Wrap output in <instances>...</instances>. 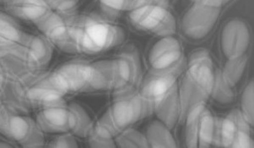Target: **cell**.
Here are the masks:
<instances>
[{
  "mask_svg": "<svg viewBox=\"0 0 254 148\" xmlns=\"http://www.w3.org/2000/svg\"><path fill=\"white\" fill-rule=\"evenodd\" d=\"M121 27L95 15H69L66 34L60 49L72 53L95 54L122 44Z\"/></svg>",
  "mask_w": 254,
  "mask_h": 148,
  "instance_id": "cell-1",
  "label": "cell"
},
{
  "mask_svg": "<svg viewBox=\"0 0 254 148\" xmlns=\"http://www.w3.org/2000/svg\"><path fill=\"white\" fill-rule=\"evenodd\" d=\"M213 61L205 51L195 52L188 63V70L182 80L179 99L181 115L185 116L196 105L204 103L210 96L214 86Z\"/></svg>",
  "mask_w": 254,
  "mask_h": 148,
  "instance_id": "cell-2",
  "label": "cell"
},
{
  "mask_svg": "<svg viewBox=\"0 0 254 148\" xmlns=\"http://www.w3.org/2000/svg\"><path fill=\"white\" fill-rule=\"evenodd\" d=\"M130 19L139 29L156 35L167 37L176 32L169 0H138L130 10Z\"/></svg>",
  "mask_w": 254,
  "mask_h": 148,
  "instance_id": "cell-3",
  "label": "cell"
},
{
  "mask_svg": "<svg viewBox=\"0 0 254 148\" xmlns=\"http://www.w3.org/2000/svg\"><path fill=\"white\" fill-rule=\"evenodd\" d=\"M0 133L25 148H39L44 143V132L35 120L5 106L0 108Z\"/></svg>",
  "mask_w": 254,
  "mask_h": 148,
  "instance_id": "cell-4",
  "label": "cell"
},
{
  "mask_svg": "<svg viewBox=\"0 0 254 148\" xmlns=\"http://www.w3.org/2000/svg\"><path fill=\"white\" fill-rule=\"evenodd\" d=\"M26 99L32 107H43L44 105L59 101L66 94L55 76V72L38 70L21 81Z\"/></svg>",
  "mask_w": 254,
  "mask_h": 148,
  "instance_id": "cell-5",
  "label": "cell"
},
{
  "mask_svg": "<svg viewBox=\"0 0 254 148\" xmlns=\"http://www.w3.org/2000/svg\"><path fill=\"white\" fill-rule=\"evenodd\" d=\"M107 113L119 132L150 114L141 94L127 91L116 93V99Z\"/></svg>",
  "mask_w": 254,
  "mask_h": 148,
  "instance_id": "cell-6",
  "label": "cell"
},
{
  "mask_svg": "<svg viewBox=\"0 0 254 148\" xmlns=\"http://www.w3.org/2000/svg\"><path fill=\"white\" fill-rule=\"evenodd\" d=\"M249 124L242 112H231L215 124L214 143L220 148H253Z\"/></svg>",
  "mask_w": 254,
  "mask_h": 148,
  "instance_id": "cell-7",
  "label": "cell"
},
{
  "mask_svg": "<svg viewBox=\"0 0 254 148\" xmlns=\"http://www.w3.org/2000/svg\"><path fill=\"white\" fill-rule=\"evenodd\" d=\"M215 121L204 103L192 107L187 113L186 143L188 148H209L214 143Z\"/></svg>",
  "mask_w": 254,
  "mask_h": 148,
  "instance_id": "cell-8",
  "label": "cell"
},
{
  "mask_svg": "<svg viewBox=\"0 0 254 148\" xmlns=\"http://www.w3.org/2000/svg\"><path fill=\"white\" fill-rule=\"evenodd\" d=\"M220 16V8L195 3L182 20V31L192 40L206 38L213 30Z\"/></svg>",
  "mask_w": 254,
  "mask_h": 148,
  "instance_id": "cell-9",
  "label": "cell"
},
{
  "mask_svg": "<svg viewBox=\"0 0 254 148\" xmlns=\"http://www.w3.org/2000/svg\"><path fill=\"white\" fill-rule=\"evenodd\" d=\"M38 70L20 44L0 49V72L2 75L22 81Z\"/></svg>",
  "mask_w": 254,
  "mask_h": 148,
  "instance_id": "cell-10",
  "label": "cell"
},
{
  "mask_svg": "<svg viewBox=\"0 0 254 148\" xmlns=\"http://www.w3.org/2000/svg\"><path fill=\"white\" fill-rule=\"evenodd\" d=\"M114 60L116 79L114 90L116 93L131 90L141 76V62L138 52L130 47Z\"/></svg>",
  "mask_w": 254,
  "mask_h": 148,
  "instance_id": "cell-11",
  "label": "cell"
},
{
  "mask_svg": "<svg viewBox=\"0 0 254 148\" xmlns=\"http://www.w3.org/2000/svg\"><path fill=\"white\" fill-rule=\"evenodd\" d=\"M176 68L170 70H156L147 77L141 92V96L153 113V107L167 95L176 85Z\"/></svg>",
  "mask_w": 254,
  "mask_h": 148,
  "instance_id": "cell-12",
  "label": "cell"
},
{
  "mask_svg": "<svg viewBox=\"0 0 254 148\" xmlns=\"http://www.w3.org/2000/svg\"><path fill=\"white\" fill-rule=\"evenodd\" d=\"M250 44V32L244 21L231 20L223 28L221 47L225 57L237 58L244 55Z\"/></svg>",
  "mask_w": 254,
  "mask_h": 148,
  "instance_id": "cell-13",
  "label": "cell"
},
{
  "mask_svg": "<svg viewBox=\"0 0 254 148\" xmlns=\"http://www.w3.org/2000/svg\"><path fill=\"white\" fill-rule=\"evenodd\" d=\"M36 122L44 133H65L69 131L68 105L63 99L41 107Z\"/></svg>",
  "mask_w": 254,
  "mask_h": 148,
  "instance_id": "cell-14",
  "label": "cell"
},
{
  "mask_svg": "<svg viewBox=\"0 0 254 148\" xmlns=\"http://www.w3.org/2000/svg\"><path fill=\"white\" fill-rule=\"evenodd\" d=\"M55 76L66 93L87 90L90 64L83 60H72L59 67Z\"/></svg>",
  "mask_w": 254,
  "mask_h": 148,
  "instance_id": "cell-15",
  "label": "cell"
},
{
  "mask_svg": "<svg viewBox=\"0 0 254 148\" xmlns=\"http://www.w3.org/2000/svg\"><path fill=\"white\" fill-rule=\"evenodd\" d=\"M182 55L179 42L167 36L153 45L149 53V62L155 70H170L177 67Z\"/></svg>",
  "mask_w": 254,
  "mask_h": 148,
  "instance_id": "cell-16",
  "label": "cell"
},
{
  "mask_svg": "<svg viewBox=\"0 0 254 148\" xmlns=\"http://www.w3.org/2000/svg\"><path fill=\"white\" fill-rule=\"evenodd\" d=\"M0 99L3 106L17 113H28L32 108L26 99L21 81L2 74L0 76Z\"/></svg>",
  "mask_w": 254,
  "mask_h": 148,
  "instance_id": "cell-17",
  "label": "cell"
},
{
  "mask_svg": "<svg viewBox=\"0 0 254 148\" xmlns=\"http://www.w3.org/2000/svg\"><path fill=\"white\" fill-rule=\"evenodd\" d=\"M19 44L23 47L37 70L46 69L52 58L54 44L43 35L24 32Z\"/></svg>",
  "mask_w": 254,
  "mask_h": 148,
  "instance_id": "cell-18",
  "label": "cell"
},
{
  "mask_svg": "<svg viewBox=\"0 0 254 148\" xmlns=\"http://www.w3.org/2000/svg\"><path fill=\"white\" fill-rule=\"evenodd\" d=\"M5 7L13 17L35 25L51 10L45 0H7Z\"/></svg>",
  "mask_w": 254,
  "mask_h": 148,
  "instance_id": "cell-19",
  "label": "cell"
},
{
  "mask_svg": "<svg viewBox=\"0 0 254 148\" xmlns=\"http://www.w3.org/2000/svg\"><path fill=\"white\" fill-rule=\"evenodd\" d=\"M115 60H100L90 64L87 90H114L116 87Z\"/></svg>",
  "mask_w": 254,
  "mask_h": 148,
  "instance_id": "cell-20",
  "label": "cell"
},
{
  "mask_svg": "<svg viewBox=\"0 0 254 148\" xmlns=\"http://www.w3.org/2000/svg\"><path fill=\"white\" fill-rule=\"evenodd\" d=\"M153 112L156 113L159 121L169 129H172L175 126L181 115L179 93L177 87L173 88L153 106Z\"/></svg>",
  "mask_w": 254,
  "mask_h": 148,
  "instance_id": "cell-21",
  "label": "cell"
},
{
  "mask_svg": "<svg viewBox=\"0 0 254 148\" xmlns=\"http://www.w3.org/2000/svg\"><path fill=\"white\" fill-rule=\"evenodd\" d=\"M24 32L12 15L0 12V49L19 44Z\"/></svg>",
  "mask_w": 254,
  "mask_h": 148,
  "instance_id": "cell-22",
  "label": "cell"
},
{
  "mask_svg": "<svg viewBox=\"0 0 254 148\" xmlns=\"http://www.w3.org/2000/svg\"><path fill=\"white\" fill-rule=\"evenodd\" d=\"M69 111V131L75 136L87 137L93 127L92 119L81 105L72 102L68 105Z\"/></svg>",
  "mask_w": 254,
  "mask_h": 148,
  "instance_id": "cell-23",
  "label": "cell"
},
{
  "mask_svg": "<svg viewBox=\"0 0 254 148\" xmlns=\"http://www.w3.org/2000/svg\"><path fill=\"white\" fill-rule=\"evenodd\" d=\"M170 130L161 121H153L147 127L146 135L148 148H176V141Z\"/></svg>",
  "mask_w": 254,
  "mask_h": 148,
  "instance_id": "cell-24",
  "label": "cell"
},
{
  "mask_svg": "<svg viewBox=\"0 0 254 148\" xmlns=\"http://www.w3.org/2000/svg\"><path fill=\"white\" fill-rule=\"evenodd\" d=\"M246 58L244 56L237 58H229L228 61L225 64L224 71L221 76L230 86L233 87L240 82L243 77L246 69Z\"/></svg>",
  "mask_w": 254,
  "mask_h": 148,
  "instance_id": "cell-25",
  "label": "cell"
},
{
  "mask_svg": "<svg viewBox=\"0 0 254 148\" xmlns=\"http://www.w3.org/2000/svg\"><path fill=\"white\" fill-rule=\"evenodd\" d=\"M122 131L116 138L120 148H148L146 137L138 131L132 129Z\"/></svg>",
  "mask_w": 254,
  "mask_h": 148,
  "instance_id": "cell-26",
  "label": "cell"
},
{
  "mask_svg": "<svg viewBox=\"0 0 254 148\" xmlns=\"http://www.w3.org/2000/svg\"><path fill=\"white\" fill-rule=\"evenodd\" d=\"M211 94L213 95L217 102L224 104L230 103L234 98L231 86L225 82L221 75L220 76H215Z\"/></svg>",
  "mask_w": 254,
  "mask_h": 148,
  "instance_id": "cell-27",
  "label": "cell"
},
{
  "mask_svg": "<svg viewBox=\"0 0 254 148\" xmlns=\"http://www.w3.org/2000/svg\"><path fill=\"white\" fill-rule=\"evenodd\" d=\"M138 0H98L102 9L109 15H116L120 12L132 9Z\"/></svg>",
  "mask_w": 254,
  "mask_h": 148,
  "instance_id": "cell-28",
  "label": "cell"
},
{
  "mask_svg": "<svg viewBox=\"0 0 254 148\" xmlns=\"http://www.w3.org/2000/svg\"><path fill=\"white\" fill-rule=\"evenodd\" d=\"M242 113L249 124H254V82L249 83L242 97Z\"/></svg>",
  "mask_w": 254,
  "mask_h": 148,
  "instance_id": "cell-29",
  "label": "cell"
},
{
  "mask_svg": "<svg viewBox=\"0 0 254 148\" xmlns=\"http://www.w3.org/2000/svg\"><path fill=\"white\" fill-rule=\"evenodd\" d=\"M53 11L61 14H74L81 0H45Z\"/></svg>",
  "mask_w": 254,
  "mask_h": 148,
  "instance_id": "cell-30",
  "label": "cell"
},
{
  "mask_svg": "<svg viewBox=\"0 0 254 148\" xmlns=\"http://www.w3.org/2000/svg\"><path fill=\"white\" fill-rule=\"evenodd\" d=\"M49 147L52 148H76L77 144L75 143V140L71 135L64 134L61 136L56 137L50 144Z\"/></svg>",
  "mask_w": 254,
  "mask_h": 148,
  "instance_id": "cell-31",
  "label": "cell"
},
{
  "mask_svg": "<svg viewBox=\"0 0 254 148\" xmlns=\"http://www.w3.org/2000/svg\"><path fill=\"white\" fill-rule=\"evenodd\" d=\"M231 1V0H195L196 3H203V4L213 6V7H216V8H220L221 6L230 3Z\"/></svg>",
  "mask_w": 254,
  "mask_h": 148,
  "instance_id": "cell-32",
  "label": "cell"
},
{
  "mask_svg": "<svg viewBox=\"0 0 254 148\" xmlns=\"http://www.w3.org/2000/svg\"><path fill=\"white\" fill-rule=\"evenodd\" d=\"M3 103H2V101H1V99H0V108H1V107H3Z\"/></svg>",
  "mask_w": 254,
  "mask_h": 148,
  "instance_id": "cell-33",
  "label": "cell"
},
{
  "mask_svg": "<svg viewBox=\"0 0 254 148\" xmlns=\"http://www.w3.org/2000/svg\"><path fill=\"white\" fill-rule=\"evenodd\" d=\"M6 1H7V0H0V3H1V2H4V3H5Z\"/></svg>",
  "mask_w": 254,
  "mask_h": 148,
  "instance_id": "cell-34",
  "label": "cell"
},
{
  "mask_svg": "<svg viewBox=\"0 0 254 148\" xmlns=\"http://www.w3.org/2000/svg\"><path fill=\"white\" fill-rule=\"evenodd\" d=\"M0 76H1V72H0Z\"/></svg>",
  "mask_w": 254,
  "mask_h": 148,
  "instance_id": "cell-35",
  "label": "cell"
}]
</instances>
